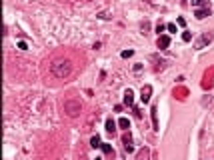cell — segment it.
I'll use <instances>...</instances> for the list:
<instances>
[{"label": "cell", "mask_w": 214, "mask_h": 160, "mask_svg": "<svg viewBox=\"0 0 214 160\" xmlns=\"http://www.w3.org/2000/svg\"><path fill=\"white\" fill-rule=\"evenodd\" d=\"M70 72H72L70 60H56V62L52 64V74H54L56 78H66V76H70Z\"/></svg>", "instance_id": "cell-1"}, {"label": "cell", "mask_w": 214, "mask_h": 160, "mask_svg": "<svg viewBox=\"0 0 214 160\" xmlns=\"http://www.w3.org/2000/svg\"><path fill=\"white\" fill-rule=\"evenodd\" d=\"M64 112H66V116H70V118H76V116L82 112V104H80V100H74V98L66 100V102H64Z\"/></svg>", "instance_id": "cell-2"}, {"label": "cell", "mask_w": 214, "mask_h": 160, "mask_svg": "<svg viewBox=\"0 0 214 160\" xmlns=\"http://www.w3.org/2000/svg\"><path fill=\"white\" fill-rule=\"evenodd\" d=\"M210 42H212V32H202V34H200V38L194 42V48H196V50H202L204 46L210 44Z\"/></svg>", "instance_id": "cell-3"}, {"label": "cell", "mask_w": 214, "mask_h": 160, "mask_svg": "<svg viewBox=\"0 0 214 160\" xmlns=\"http://www.w3.org/2000/svg\"><path fill=\"white\" fill-rule=\"evenodd\" d=\"M150 96H152V86H150V84L142 86V90H140V100L146 104V102H150Z\"/></svg>", "instance_id": "cell-4"}, {"label": "cell", "mask_w": 214, "mask_h": 160, "mask_svg": "<svg viewBox=\"0 0 214 160\" xmlns=\"http://www.w3.org/2000/svg\"><path fill=\"white\" fill-rule=\"evenodd\" d=\"M156 46H158V48H168V46H170V36L160 34V36H158V40H156Z\"/></svg>", "instance_id": "cell-5"}, {"label": "cell", "mask_w": 214, "mask_h": 160, "mask_svg": "<svg viewBox=\"0 0 214 160\" xmlns=\"http://www.w3.org/2000/svg\"><path fill=\"white\" fill-rule=\"evenodd\" d=\"M194 16H196L198 20H202V18H206V16H210V8H208V6H202V8H196V12H194Z\"/></svg>", "instance_id": "cell-6"}, {"label": "cell", "mask_w": 214, "mask_h": 160, "mask_svg": "<svg viewBox=\"0 0 214 160\" xmlns=\"http://www.w3.org/2000/svg\"><path fill=\"white\" fill-rule=\"evenodd\" d=\"M122 144H124V150H128V152H132V150H134V146H132V136H130L128 132L122 136Z\"/></svg>", "instance_id": "cell-7"}, {"label": "cell", "mask_w": 214, "mask_h": 160, "mask_svg": "<svg viewBox=\"0 0 214 160\" xmlns=\"http://www.w3.org/2000/svg\"><path fill=\"white\" fill-rule=\"evenodd\" d=\"M150 116H152V126H154V130H160V124H158V108L156 106H152Z\"/></svg>", "instance_id": "cell-8"}, {"label": "cell", "mask_w": 214, "mask_h": 160, "mask_svg": "<svg viewBox=\"0 0 214 160\" xmlns=\"http://www.w3.org/2000/svg\"><path fill=\"white\" fill-rule=\"evenodd\" d=\"M124 104H126V106H132V104H134V92L130 90V88L124 92Z\"/></svg>", "instance_id": "cell-9"}, {"label": "cell", "mask_w": 214, "mask_h": 160, "mask_svg": "<svg viewBox=\"0 0 214 160\" xmlns=\"http://www.w3.org/2000/svg\"><path fill=\"white\" fill-rule=\"evenodd\" d=\"M106 130H108L110 134H114V132H116V122H114L112 118H108V120H106Z\"/></svg>", "instance_id": "cell-10"}, {"label": "cell", "mask_w": 214, "mask_h": 160, "mask_svg": "<svg viewBox=\"0 0 214 160\" xmlns=\"http://www.w3.org/2000/svg\"><path fill=\"white\" fill-rule=\"evenodd\" d=\"M90 144H92V148H98V146H102L100 144V136L96 134V136H92L90 138Z\"/></svg>", "instance_id": "cell-11"}, {"label": "cell", "mask_w": 214, "mask_h": 160, "mask_svg": "<svg viewBox=\"0 0 214 160\" xmlns=\"http://www.w3.org/2000/svg\"><path fill=\"white\" fill-rule=\"evenodd\" d=\"M118 126H120V128H130V122H128V118H120V120H118Z\"/></svg>", "instance_id": "cell-12"}, {"label": "cell", "mask_w": 214, "mask_h": 160, "mask_svg": "<svg viewBox=\"0 0 214 160\" xmlns=\"http://www.w3.org/2000/svg\"><path fill=\"white\" fill-rule=\"evenodd\" d=\"M102 150H104V154H114V150L110 144H102Z\"/></svg>", "instance_id": "cell-13"}, {"label": "cell", "mask_w": 214, "mask_h": 160, "mask_svg": "<svg viewBox=\"0 0 214 160\" xmlns=\"http://www.w3.org/2000/svg\"><path fill=\"white\" fill-rule=\"evenodd\" d=\"M182 40H184V42H190L192 34H190V32H182Z\"/></svg>", "instance_id": "cell-14"}, {"label": "cell", "mask_w": 214, "mask_h": 160, "mask_svg": "<svg viewBox=\"0 0 214 160\" xmlns=\"http://www.w3.org/2000/svg\"><path fill=\"white\" fill-rule=\"evenodd\" d=\"M192 6H208L204 0H192Z\"/></svg>", "instance_id": "cell-15"}, {"label": "cell", "mask_w": 214, "mask_h": 160, "mask_svg": "<svg viewBox=\"0 0 214 160\" xmlns=\"http://www.w3.org/2000/svg\"><path fill=\"white\" fill-rule=\"evenodd\" d=\"M148 156V150H140V154H138V160H146Z\"/></svg>", "instance_id": "cell-16"}, {"label": "cell", "mask_w": 214, "mask_h": 160, "mask_svg": "<svg viewBox=\"0 0 214 160\" xmlns=\"http://www.w3.org/2000/svg\"><path fill=\"white\" fill-rule=\"evenodd\" d=\"M132 54H134L132 50H122V54H120V56H122V58H130Z\"/></svg>", "instance_id": "cell-17"}, {"label": "cell", "mask_w": 214, "mask_h": 160, "mask_svg": "<svg viewBox=\"0 0 214 160\" xmlns=\"http://www.w3.org/2000/svg\"><path fill=\"white\" fill-rule=\"evenodd\" d=\"M156 32H158V36H160V32H164V24H158V26H156Z\"/></svg>", "instance_id": "cell-18"}, {"label": "cell", "mask_w": 214, "mask_h": 160, "mask_svg": "<svg viewBox=\"0 0 214 160\" xmlns=\"http://www.w3.org/2000/svg\"><path fill=\"white\" fill-rule=\"evenodd\" d=\"M166 28H168L170 32H176V24H168V26H166Z\"/></svg>", "instance_id": "cell-19"}, {"label": "cell", "mask_w": 214, "mask_h": 160, "mask_svg": "<svg viewBox=\"0 0 214 160\" xmlns=\"http://www.w3.org/2000/svg\"><path fill=\"white\" fill-rule=\"evenodd\" d=\"M18 48H20V50H26L28 46H26V42H18Z\"/></svg>", "instance_id": "cell-20"}, {"label": "cell", "mask_w": 214, "mask_h": 160, "mask_svg": "<svg viewBox=\"0 0 214 160\" xmlns=\"http://www.w3.org/2000/svg\"><path fill=\"white\" fill-rule=\"evenodd\" d=\"M176 22H178V26H184V24H186V20H184V18H182V16H180V18L176 20Z\"/></svg>", "instance_id": "cell-21"}, {"label": "cell", "mask_w": 214, "mask_h": 160, "mask_svg": "<svg viewBox=\"0 0 214 160\" xmlns=\"http://www.w3.org/2000/svg\"><path fill=\"white\" fill-rule=\"evenodd\" d=\"M186 2H188V0H182V4H186Z\"/></svg>", "instance_id": "cell-22"}, {"label": "cell", "mask_w": 214, "mask_h": 160, "mask_svg": "<svg viewBox=\"0 0 214 160\" xmlns=\"http://www.w3.org/2000/svg\"><path fill=\"white\" fill-rule=\"evenodd\" d=\"M96 160H98V158H96Z\"/></svg>", "instance_id": "cell-23"}]
</instances>
